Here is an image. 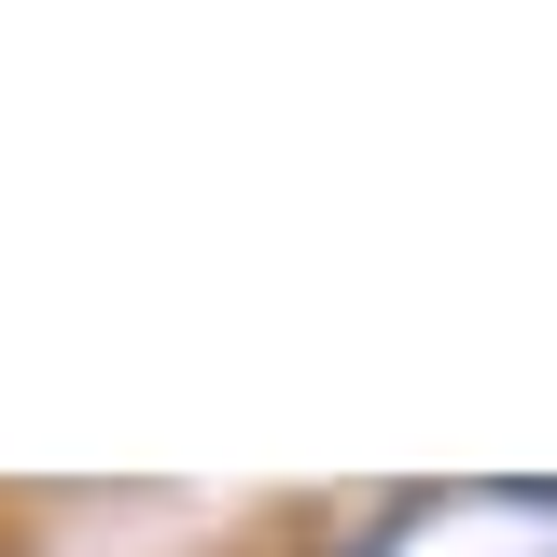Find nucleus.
I'll return each mask as SVG.
<instances>
[]
</instances>
